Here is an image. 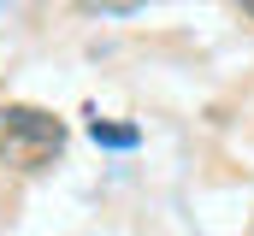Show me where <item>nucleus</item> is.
<instances>
[{"label": "nucleus", "mask_w": 254, "mask_h": 236, "mask_svg": "<svg viewBox=\"0 0 254 236\" xmlns=\"http://www.w3.org/2000/svg\"><path fill=\"white\" fill-rule=\"evenodd\" d=\"M65 124L42 107H0V166H24L42 172L48 160H60Z\"/></svg>", "instance_id": "nucleus-1"}, {"label": "nucleus", "mask_w": 254, "mask_h": 236, "mask_svg": "<svg viewBox=\"0 0 254 236\" xmlns=\"http://www.w3.org/2000/svg\"><path fill=\"white\" fill-rule=\"evenodd\" d=\"M89 130H95V142H107V148H136V130H130V124H101V118H95Z\"/></svg>", "instance_id": "nucleus-2"}, {"label": "nucleus", "mask_w": 254, "mask_h": 236, "mask_svg": "<svg viewBox=\"0 0 254 236\" xmlns=\"http://www.w3.org/2000/svg\"><path fill=\"white\" fill-rule=\"evenodd\" d=\"M243 18H249V24H254V0H249V6H243Z\"/></svg>", "instance_id": "nucleus-3"}]
</instances>
